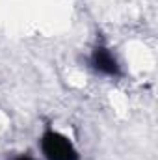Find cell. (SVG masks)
<instances>
[{
  "label": "cell",
  "instance_id": "6da1fadb",
  "mask_svg": "<svg viewBox=\"0 0 158 160\" xmlns=\"http://www.w3.org/2000/svg\"><path fill=\"white\" fill-rule=\"evenodd\" d=\"M39 147L45 160H80V153L75 143L62 134L60 130H54L52 127H47L39 138Z\"/></svg>",
  "mask_w": 158,
  "mask_h": 160
},
{
  "label": "cell",
  "instance_id": "7a4b0ae2",
  "mask_svg": "<svg viewBox=\"0 0 158 160\" xmlns=\"http://www.w3.org/2000/svg\"><path fill=\"white\" fill-rule=\"evenodd\" d=\"M87 67L91 71H95L97 75H102V77H108V78L123 77V69H121L117 56L104 43L93 45V48H91V52L87 56Z\"/></svg>",
  "mask_w": 158,
  "mask_h": 160
},
{
  "label": "cell",
  "instance_id": "3957f363",
  "mask_svg": "<svg viewBox=\"0 0 158 160\" xmlns=\"http://www.w3.org/2000/svg\"><path fill=\"white\" fill-rule=\"evenodd\" d=\"M9 160H37L32 153H17V155H13Z\"/></svg>",
  "mask_w": 158,
  "mask_h": 160
}]
</instances>
